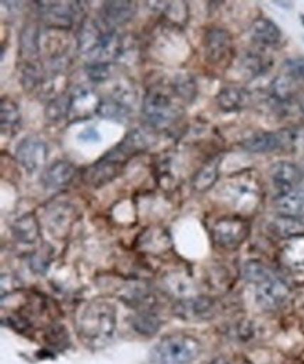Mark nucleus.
<instances>
[{"instance_id": "1", "label": "nucleus", "mask_w": 304, "mask_h": 364, "mask_svg": "<svg viewBox=\"0 0 304 364\" xmlns=\"http://www.w3.org/2000/svg\"><path fill=\"white\" fill-rule=\"evenodd\" d=\"M117 328L115 307L105 300L87 303L78 316V332L83 343L100 349L114 336Z\"/></svg>"}, {"instance_id": "2", "label": "nucleus", "mask_w": 304, "mask_h": 364, "mask_svg": "<svg viewBox=\"0 0 304 364\" xmlns=\"http://www.w3.org/2000/svg\"><path fill=\"white\" fill-rule=\"evenodd\" d=\"M202 352L201 342L189 335L175 333L163 338L150 350L152 364H191Z\"/></svg>"}, {"instance_id": "3", "label": "nucleus", "mask_w": 304, "mask_h": 364, "mask_svg": "<svg viewBox=\"0 0 304 364\" xmlns=\"http://www.w3.org/2000/svg\"><path fill=\"white\" fill-rule=\"evenodd\" d=\"M173 90L153 87L146 92L142 104V112L152 128L169 129L182 118L184 109L174 101Z\"/></svg>"}, {"instance_id": "4", "label": "nucleus", "mask_w": 304, "mask_h": 364, "mask_svg": "<svg viewBox=\"0 0 304 364\" xmlns=\"http://www.w3.org/2000/svg\"><path fill=\"white\" fill-rule=\"evenodd\" d=\"M130 159V156H127L117 146L112 150H110L101 160H98L95 164L87 168L83 180L94 188L107 185L108 182L115 180L121 174L122 168L127 166Z\"/></svg>"}, {"instance_id": "5", "label": "nucleus", "mask_w": 304, "mask_h": 364, "mask_svg": "<svg viewBox=\"0 0 304 364\" xmlns=\"http://www.w3.org/2000/svg\"><path fill=\"white\" fill-rule=\"evenodd\" d=\"M250 232V225L244 219L224 218L212 228V238L220 248L234 250L241 245Z\"/></svg>"}, {"instance_id": "6", "label": "nucleus", "mask_w": 304, "mask_h": 364, "mask_svg": "<svg viewBox=\"0 0 304 364\" xmlns=\"http://www.w3.org/2000/svg\"><path fill=\"white\" fill-rule=\"evenodd\" d=\"M41 6V18L46 27L53 30H70L76 18L83 14L80 1L70 3H46Z\"/></svg>"}, {"instance_id": "7", "label": "nucleus", "mask_w": 304, "mask_h": 364, "mask_svg": "<svg viewBox=\"0 0 304 364\" xmlns=\"http://www.w3.org/2000/svg\"><path fill=\"white\" fill-rule=\"evenodd\" d=\"M216 303L209 297L191 296L178 300L173 307L175 317L188 322H204L216 316Z\"/></svg>"}, {"instance_id": "8", "label": "nucleus", "mask_w": 304, "mask_h": 364, "mask_svg": "<svg viewBox=\"0 0 304 364\" xmlns=\"http://www.w3.org/2000/svg\"><path fill=\"white\" fill-rule=\"evenodd\" d=\"M16 159L27 173L33 174L46 163L48 146L41 137L36 135L26 136L17 144Z\"/></svg>"}, {"instance_id": "9", "label": "nucleus", "mask_w": 304, "mask_h": 364, "mask_svg": "<svg viewBox=\"0 0 304 364\" xmlns=\"http://www.w3.org/2000/svg\"><path fill=\"white\" fill-rule=\"evenodd\" d=\"M289 293L288 283L273 274L268 280L257 284L256 300L263 310H276L288 300Z\"/></svg>"}, {"instance_id": "10", "label": "nucleus", "mask_w": 304, "mask_h": 364, "mask_svg": "<svg viewBox=\"0 0 304 364\" xmlns=\"http://www.w3.org/2000/svg\"><path fill=\"white\" fill-rule=\"evenodd\" d=\"M70 95V119H88L97 115L101 100L93 89L87 86H76L69 92Z\"/></svg>"}, {"instance_id": "11", "label": "nucleus", "mask_w": 304, "mask_h": 364, "mask_svg": "<svg viewBox=\"0 0 304 364\" xmlns=\"http://www.w3.org/2000/svg\"><path fill=\"white\" fill-rule=\"evenodd\" d=\"M231 46L233 38L227 30L211 28L204 38L205 59L212 65H219L230 55Z\"/></svg>"}, {"instance_id": "12", "label": "nucleus", "mask_w": 304, "mask_h": 364, "mask_svg": "<svg viewBox=\"0 0 304 364\" xmlns=\"http://www.w3.org/2000/svg\"><path fill=\"white\" fill-rule=\"evenodd\" d=\"M137 6L130 0L105 1L101 10V23L107 30H115L127 24L136 14Z\"/></svg>"}, {"instance_id": "13", "label": "nucleus", "mask_w": 304, "mask_h": 364, "mask_svg": "<svg viewBox=\"0 0 304 364\" xmlns=\"http://www.w3.org/2000/svg\"><path fill=\"white\" fill-rule=\"evenodd\" d=\"M45 223L53 237H58V238L66 237V234L70 231V228L75 223L73 206L66 202L52 205L46 210Z\"/></svg>"}, {"instance_id": "14", "label": "nucleus", "mask_w": 304, "mask_h": 364, "mask_svg": "<svg viewBox=\"0 0 304 364\" xmlns=\"http://www.w3.org/2000/svg\"><path fill=\"white\" fill-rule=\"evenodd\" d=\"M271 180L279 193L298 189V186L303 181V173L300 167L288 161H278L271 167L269 171Z\"/></svg>"}, {"instance_id": "15", "label": "nucleus", "mask_w": 304, "mask_h": 364, "mask_svg": "<svg viewBox=\"0 0 304 364\" xmlns=\"http://www.w3.org/2000/svg\"><path fill=\"white\" fill-rule=\"evenodd\" d=\"M275 209L282 218L302 220L304 219V191L298 188L278 193L275 198Z\"/></svg>"}, {"instance_id": "16", "label": "nucleus", "mask_w": 304, "mask_h": 364, "mask_svg": "<svg viewBox=\"0 0 304 364\" xmlns=\"http://www.w3.org/2000/svg\"><path fill=\"white\" fill-rule=\"evenodd\" d=\"M122 52V38L115 30H107L98 46L91 52L90 59L97 60V62H105V63H112L120 58Z\"/></svg>"}, {"instance_id": "17", "label": "nucleus", "mask_w": 304, "mask_h": 364, "mask_svg": "<svg viewBox=\"0 0 304 364\" xmlns=\"http://www.w3.org/2000/svg\"><path fill=\"white\" fill-rule=\"evenodd\" d=\"M76 168L72 163L59 160L51 164L43 176V183L48 189H61L68 186L75 178Z\"/></svg>"}, {"instance_id": "18", "label": "nucleus", "mask_w": 304, "mask_h": 364, "mask_svg": "<svg viewBox=\"0 0 304 364\" xmlns=\"http://www.w3.org/2000/svg\"><path fill=\"white\" fill-rule=\"evenodd\" d=\"M281 261L295 272H304V234L288 238L281 250Z\"/></svg>"}, {"instance_id": "19", "label": "nucleus", "mask_w": 304, "mask_h": 364, "mask_svg": "<svg viewBox=\"0 0 304 364\" xmlns=\"http://www.w3.org/2000/svg\"><path fill=\"white\" fill-rule=\"evenodd\" d=\"M41 49V31L38 24L28 23L20 36V50L26 62H36Z\"/></svg>"}, {"instance_id": "20", "label": "nucleus", "mask_w": 304, "mask_h": 364, "mask_svg": "<svg viewBox=\"0 0 304 364\" xmlns=\"http://www.w3.org/2000/svg\"><path fill=\"white\" fill-rule=\"evenodd\" d=\"M251 37L261 46H278L282 41V31L272 20L260 17L251 26Z\"/></svg>"}, {"instance_id": "21", "label": "nucleus", "mask_w": 304, "mask_h": 364, "mask_svg": "<svg viewBox=\"0 0 304 364\" xmlns=\"http://www.w3.org/2000/svg\"><path fill=\"white\" fill-rule=\"evenodd\" d=\"M121 299L137 311L150 310L156 303V296L150 291L147 286L143 284H130L121 294Z\"/></svg>"}, {"instance_id": "22", "label": "nucleus", "mask_w": 304, "mask_h": 364, "mask_svg": "<svg viewBox=\"0 0 304 364\" xmlns=\"http://www.w3.org/2000/svg\"><path fill=\"white\" fill-rule=\"evenodd\" d=\"M217 105L224 112H237L250 104V94L239 87H226L217 94Z\"/></svg>"}, {"instance_id": "23", "label": "nucleus", "mask_w": 304, "mask_h": 364, "mask_svg": "<svg viewBox=\"0 0 304 364\" xmlns=\"http://www.w3.org/2000/svg\"><path fill=\"white\" fill-rule=\"evenodd\" d=\"M11 232L16 241L21 244H36L41 235L38 220L34 215H26L14 222Z\"/></svg>"}, {"instance_id": "24", "label": "nucleus", "mask_w": 304, "mask_h": 364, "mask_svg": "<svg viewBox=\"0 0 304 364\" xmlns=\"http://www.w3.org/2000/svg\"><path fill=\"white\" fill-rule=\"evenodd\" d=\"M299 91V82L283 73L278 76L271 85V95L276 104H289Z\"/></svg>"}, {"instance_id": "25", "label": "nucleus", "mask_w": 304, "mask_h": 364, "mask_svg": "<svg viewBox=\"0 0 304 364\" xmlns=\"http://www.w3.org/2000/svg\"><path fill=\"white\" fill-rule=\"evenodd\" d=\"M107 30H101L100 26L94 21V20H86L82 23L80 30H79V36H78V49L82 53L91 55V52L95 49V46H98L103 34Z\"/></svg>"}, {"instance_id": "26", "label": "nucleus", "mask_w": 304, "mask_h": 364, "mask_svg": "<svg viewBox=\"0 0 304 364\" xmlns=\"http://www.w3.org/2000/svg\"><path fill=\"white\" fill-rule=\"evenodd\" d=\"M241 147L250 153H271L276 149H281V139L278 136V134H272V132H260L256 134L253 136L247 137L243 143Z\"/></svg>"}, {"instance_id": "27", "label": "nucleus", "mask_w": 304, "mask_h": 364, "mask_svg": "<svg viewBox=\"0 0 304 364\" xmlns=\"http://www.w3.org/2000/svg\"><path fill=\"white\" fill-rule=\"evenodd\" d=\"M153 139H154L153 135L145 129H133L124 137V140L118 144V147L122 151H125L130 157H133L135 154L149 149L154 143Z\"/></svg>"}, {"instance_id": "28", "label": "nucleus", "mask_w": 304, "mask_h": 364, "mask_svg": "<svg viewBox=\"0 0 304 364\" xmlns=\"http://www.w3.org/2000/svg\"><path fill=\"white\" fill-rule=\"evenodd\" d=\"M219 167H220V157L212 159L208 161L194 177L192 186L198 192H206L211 189L217 180H219Z\"/></svg>"}, {"instance_id": "29", "label": "nucleus", "mask_w": 304, "mask_h": 364, "mask_svg": "<svg viewBox=\"0 0 304 364\" xmlns=\"http://www.w3.org/2000/svg\"><path fill=\"white\" fill-rule=\"evenodd\" d=\"M132 328L143 336H153L157 333V331L162 326L160 318L152 311V310H143L137 311L132 318H130Z\"/></svg>"}, {"instance_id": "30", "label": "nucleus", "mask_w": 304, "mask_h": 364, "mask_svg": "<svg viewBox=\"0 0 304 364\" xmlns=\"http://www.w3.org/2000/svg\"><path fill=\"white\" fill-rule=\"evenodd\" d=\"M240 65L246 75H248L250 77H257L265 75L271 69L272 60L260 52H247L244 53Z\"/></svg>"}, {"instance_id": "31", "label": "nucleus", "mask_w": 304, "mask_h": 364, "mask_svg": "<svg viewBox=\"0 0 304 364\" xmlns=\"http://www.w3.org/2000/svg\"><path fill=\"white\" fill-rule=\"evenodd\" d=\"M132 109L114 97H110L108 100H101L100 108L97 115L105 118V119H112V121H125L128 119Z\"/></svg>"}, {"instance_id": "32", "label": "nucleus", "mask_w": 304, "mask_h": 364, "mask_svg": "<svg viewBox=\"0 0 304 364\" xmlns=\"http://www.w3.org/2000/svg\"><path fill=\"white\" fill-rule=\"evenodd\" d=\"M170 247V237L167 234V231L162 230V228H152L149 231L145 232V235L142 237V248H145L149 252H160V251H166Z\"/></svg>"}, {"instance_id": "33", "label": "nucleus", "mask_w": 304, "mask_h": 364, "mask_svg": "<svg viewBox=\"0 0 304 364\" xmlns=\"http://www.w3.org/2000/svg\"><path fill=\"white\" fill-rule=\"evenodd\" d=\"M172 90L184 102H192L196 97V83L188 73H179L174 77Z\"/></svg>"}, {"instance_id": "34", "label": "nucleus", "mask_w": 304, "mask_h": 364, "mask_svg": "<svg viewBox=\"0 0 304 364\" xmlns=\"http://www.w3.org/2000/svg\"><path fill=\"white\" fill-rule=\"evenodd\" d=\"M70 111V95L69 92H65L56 98H53L45 111V117L51 122H59L65 118H69Z\"/></svg>"}, {"instance_id": "35", "label": "nucleus", "mask_w": 304, "mask_h": 364, "mask_svg": "<svg viewBox=\"0 0 304 364\" xmlns=\"http://www.w3.org/2000/svg\"><path fill=\"white\" fill-rule=\"evenodd\" d=\"M164 286L166 289L175 296L178 297V300L181 299H187V297H191V290H192V286H191V282L187 276H184L182 273H172L169 274L166 279H164Z\"/></svg>"}, {"instance_id": "36", "label": "nucleus", "mask_w": 304, "mask_h": 364, "mask_svg": "<svg viewBox=\"0 0 304 364\" xmlns=\"http://www.w3.org/2000/svg\"><path fill=\"white\" fill-rule=\"evenodd\" d=\"M282 147L299 151L304 150V127L286 128L278 134Z\"/></svg>"}, {"instance_id": "37", "label": "nucleus", "mask_w": 304, "mask_h": 364, "mask_svg": "<svg viewBox=\"0 0 304 364\" xmlns=\"http://www.w3.org/2000/svg\"><path fill=\"white\" fill-rule=\"evenodd\" d=\"M243 276L247 282L257 286L262 282L268 280L269 277H272L273 273L271 272L263 264H261L258 261H248L243 267Z\"/></svg>"}, {"instance_id": "38", "label": "nucleus", "mask_w": 304, "mask_h": 364, "mask_svg": "<svg viewBox=\"0 0 304 364\" xmlns=\"http://www.w3.org/2000/svg\"><path fill=\"white\" fill-rule=\"evenodd\" d=\"M20 121V109L19 105L10 100V98H3L1 100V129L3 132L6 129L14 128Z\"/></svg>"}, {"instance_id": "39", "label": "nucleus", "mask_w": 304, "mask_h": 364, "mask_svg": "<svg viewBox=\"0 0 304 364\" xmlns=\"http://www.w3.org/2000/svg\"><path fill=\"white\" fill-rule=\"evenodd\" d=\"M303 226L299 220H295V219H289V218H282L275 220L272 223V231L275 234H278L279 237H283V238H292L295 235H299V234H304Z\"/></svg>"}, {"instance_id": "40", "label": "nucleus", "mask_w": 304, "mask_h": 364, "mask_svg": "<svg viewBox=\"0 0 304 364\" xmlns=\"http://www.w3.org/2000/svg\"><path fill=\"white\" fill-rule=\"evenodd\" d=\"M85 72H86L87 77L93 83L100 85V83H104L105 80H108V77L111 75V63L90 60L85 66Z\"/></svg>"}, {"instance_id": "41", "label": "nucleus", "mask_w": 304, "mask_h": 364, "mask_svg": "<svg viewBox=\"0 0 304 364\" xmlns=\"http://www.w3.org/2000/svg\"><path fill=\"white\" fill-rule=\"evenodd\" d=\"M286 73L296 79L298 82H304V58H292L285 62Z\"/></svg>"}, {"instance_id": "42", "label": "nucleus", "mask_w": 304, "mask_h": 364, "mask_svg": "<svg viewBox=\"0 0 304 364\" xmlns=\"http://www.w3.org/2000/svg\"><path fill=\"white\" fill-rule=\"evenodd\" d=\"M300 20H302V23H303L304 26V14H302V16H300Z\"/></svg>"}, {"instance_id": "43", "label": "nucleus", "mask_w": 304, "mask_h": 364, "mask_svg": "<svg viewBox=\"0 0 304 364\" xmlns=\"http://www.w3.org/2000/svg\"><path fill=\"white\" fill-rule=\"evenodd\" d=\"M300 170H302V173H303V176H304V161H303V166H302V167H300Z\"/></svg>"}, {"instance_id": "44", "label": "nucleus", "mask_w": 304, "mask_h": 364, "mask_svg": "<svg viewBox=\"0 0 304 364\" xmlns=\"http://www.w3.org/2000/svg\"><path fill=\"white\" fill-rule=\"evenodd\" d=\"M302 109H303V112H304V100H303V104H302Z\"/></svg>"}]
</instances>
